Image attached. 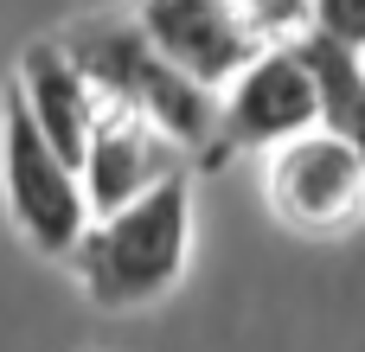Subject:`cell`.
I'll use <instances>...</instances> for the list:
<instances>
[{
  "mask_svg": "<svg viewBox=\"0 0 365 352\" xmlns=\"http://www.w3.org/2000/svg\"><path fill=\"white\" fill-rule=\"evenodd\" d=\"M263 205L282 231L295 237H346L365 224V167L359 154L327 135V128H308L282 147L263 154Z\"/></svg>",
  "mask_w": 365,
  "mask_h": 352,
  "instance_id": "5b68a950",
  "label": "cell"
},
{
  "mask_svg": "<svg viewBox=\"0 0 365 352\" xmlns=\"http://www.w3.org/2000/svg\"><path fill=\"white\" fill-rule=\"evenodd\" d=\"M192 237H199V205H192V180L173 173L167 186L141 192L135 205L90 218V231L77 237V250L64 257L77 289L90 295V308L109 314H135L167 301L186 269H192Z\"/></svg>",
  "mask_w": 365,
  "mask_h": 352,
  "instance_id": "6da1fadb",
  "label": "cell"
},
{
  "mask_svg": "<svg viewBox=\"0 0 365 352\" xmlns=\"http://www.w3.org/2000/svg\"><path fill=\"white\" fill-rule=\"evenodd\" d=\"M173 173H186V147L154 128L148 115L122 109V103H103L96 128H90V147L77 160V180H83V205L90 218H109L122 205H135L141 192L167 186Z\"/></svg>",
  "mask_w": 365,
  "mask_h": 352,
  "instance_id": "8992f818",
  "label": "cell"
},
{
  "mask_svg": "<svg viewBox=\"0 0 365 352\" xmlns=\"http://www.w3.org/2000/svg\"><path fill=\"white\" fill-rule=\"evenodd\" d=\"M0 199H6L13 231L51 263H64L77 250V237L90 231V205H83L77 167L32 128V115H26L13 83L0 90Z\"/></svg>",
  "mask_w": 365,
  "mask_h": 352,
  "instance_id": "3957f363",
  "label": "cell"
},
{
  "mask_svg": "<svg viewBox=\"0 0 365 352\" xmlns=\"http://www.w3.org/2000/svg\"><path fill=\"white\" fill-rule=\"evenodd\" d=\"M308 128H321V90H314V71H308L302 45H263L225 83L218 128H212V147L199 160L231 167L237 154H269V147H282Z\"/></svg>",
  "mask_w": 365,
  "mask_h": 352,
  "instance_id": "277c9868",
  "label": "cell"
},
{
  "mask_svg": "<svg viewBox=\"0 0 365 352\" xmlns=\"http://www.w3.org/2000/svg\"><path fill=\"white\" fill-rule=\"evenodd\" d=\"M231 6L244 13L257 45H295L314 26V0H231Z\"/></svg>",
  "mask_w": 365,
  "mask_h": 352,
  "instance_id": "30bf717a",
  "label": "cell"
},
{
  "mask_svg": "<svg viewBox=\"0 0 365 352\" xmlns=\"http://www.w3.org/2000/svg\"><path fill=\"white\" fill-rule=\"evenodd\" d=\"M64 45V58L90 77V90L103 103H122L135 115H148L154 128H167L186 154H205L212 147V128H218V96L199 90L192 77H180L154 38L135 26V13H83L71 19L64 32H51Z\"/></svg>",
  "mask_w": 365,
  "mask_h": 352,
  "instance_id": "7a4b0ae2",
  "label": "cell"
},
{
  "mask_svg": "<svg viewBox=\"0 0 365 352\" xmlns=\"http://www.w3.org/2000/svg\"><path fill=\"white\" fill-rule=\"evenodd\" d=\"M308 71H314V90H321V128L340 135L365 167V71H359V51L321 38V32H302L295 38Z\"/></svg>",
  "mask_w": 365,
  "mask_h": 352,
  "instance_id": "9c48e42d",
  "label": "cell"
},
{
  "mask_svg": "<svg viewBox=\"0 0 365 352\" xmlns=\"http://www.w3.org/2000/svg\"><path fill=\"white\" fill-rule=\"evenodd\" d=\"M359 71H365V51H359Z\"/></svg>",
  "mask_w": 365,
  "mask_h": 352,
  "instance_id": "7c38bea8",
  "label": "cell"
},
{
  "mask_svg": "<svg viewBox=\"0 0 365 352\" xmlns=\"http://www.w3.org/2000/svg\"><path fill=\"white\" fill-rule=\"evenodd\" d=\"M321 38L346 45V51H365V0H314V26Z\"/></svg>",
  "mask_w": 365,
  "mask_h": 352,
  "instance_id": "8fae6325",
  "label": "cell"
},
{
  "mask_svg": "<svg viewBox=\"0 0 365 352\" xmlns=\"http://www.w3.org/2000/svg\"><path fill=\"white\" fill-rule=\"evenodd\" d=\"M13 90H19V103H26V115H32V128L77 167L83 160V147H90V128H96V115H103V96L90 90V77L64 58V45L45 32V38H32L26 51H19V71H13Z\"/></svg>",
  "mask_w": 365,
  "mask_h": 352,
  "instance_id": "ba28073f",
  "label": "cell"
},
{
  "mask_svg": "<svg viewBox=\"0 0 365 352\" xmlns=\"http://www.w3.org/2000/svg\"><path fill=\"white\" fill-rule=\"evenodd\" d=\"M135 26L180 77H192L212 96L263 51L231 0H135Z\"/></svg>",
  "mask_w": 365,
  "mask_h": 352,
  "instance_id": "52a82bcc",
  "label": "cell"
}]
</instances>
